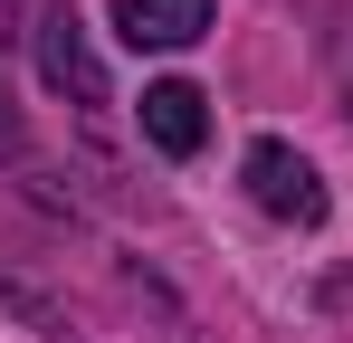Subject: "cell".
<instances>
[{"instance_id": "1", "label": "cell", "mask_w": 353, "mask_h": 343, "mask_svg": "<svg viewBox=\"0 0 353 343\" xmlns=\"http://www.w3.org/2000/svg\"><path fill=\"white\" fill-rule=\"evenodd\" d=\"M239 181H248V200H258L268 220H287V229H315L325 210H334V200H325V181H315V163H305L296 143H277V134H258V143H248Z\"/></svg>"}, {"instance_id": "2", "label": "cell", "mask_w": 353, "mask_h": 343, "mask_svg": "<svg viewBox=\"0 0 353 343\" xmlns=\"http://www.w3.org/2000/svg\"><path fill=\"white\" fill-rule=\"evenodd\" d=\"M39 76L58 86L67 105H105V67L86 48V19L77 10H39Z\"/></svg>"}, {"instance_id": "3", "label": "cell", "mask_w": 353, "mask_h": 343, "mask_svg": "<svg viewBox=\"0 0 353 343\" xmlns=\"http://www.w3.org/2000/svg\"><path fill=\"white\" fill-rule=\"evenodd\" d=\"M201 134H210V105H201V86H191V76L143 86V143H153V153L191 163V153H201Z\"/></svg>"}, {"instance_id": "4", "label": "cell", "mask_w": 353, "mask_h": 343, "mask_svg": "<svg viewBox=\"0 0 353 343\" xmlns=\"http://www.w3.org/2000/svg\"><path fill=\"white\" fill-rule=\"evenodd\" d=\"M124 48H191L210 29V0H115Z\"/></svg>"}, {"instance_id": "5", "label": "cell", "mask_w": 353, "mask_h": 343, "mask_svg": "<svg viewBox=\"0 0 353 343\" xmlns=\"http://www.w3.org/2000/svg\"><path fill=\"white\" fill-rule=\"evenodd\" d=\"M0 153H19V114H10V96H0Z\"/></svg>"}]
</instances>
